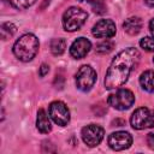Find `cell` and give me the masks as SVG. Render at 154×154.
<instances>
[{
	"label": "cell",
	"mask_w": 154,
	"mask_h": 154,
	"mask_svg": "<svg viewBox=\"0 0 154 154\" xmlns=\"http://www.w3.org/2000/svg\"><path fill=\"white\" fill-rule=\"evenodd\" d=\"M140 57V52L134 47H129L119 52L106 72L103 82L105 88L112 90L122 87L128 81L131 71L137 66Z\"/></svg>",
	"instance_id": "cell-1"
},
{
	"label": "cell",
	"mask_w": 154,
	"mask_h": 154,
	"mask_svg": "<svg viewBox=\"0 0 154 154\" xmlns=\"http://www.w3.org/2000/svg\"><path fill=\"white\" fill-rule=\"evenodd\" d=\"M13 54L20 61H30L38 52V38L34 34H24L13 45Z\"/></svg>",
	"instance_id": "cell-2"
},
{
	"label": "cell",
	"mask_w": 154,
	"mask_h": 154,
	"mask_svg": "<svg viewBox=\"0 0 154 154\" xmlns=\"http://www.w3.org/2000/svg\"><path fill=\"white\" fill-rule=\"evenodd\" d=\"M88 13L79 7H70L63 14V26L66 31L79 30L81 26L85 23Z\"/></svg>",
	"instance_id": "cell-3"
},
{
	"label": "cell",
	"mask_w": 154,
	"mask_h": 154,
	"mask_svg": "<svg viewBox=\"0 0 154 154\" xmlns=\"http://www.w3.org/2000/svg\"><path fill=\"white\" fill-rule=\"evenodd\" d=\"M135 102V95L129 89H119L116 93L111 94L107 99V103L118 109V111H125L129 109Z\"/></svg>",
	"instance_id": "cell-4"
},
{
	"label": "cell",
	"mask_w": 154,
	"mask_h": 154,
	"mask_svg": "<svg viewBox=\"0 0 154 154\" xmlns=\"http://www.w3.org/2000/svg\"><path fill=\"white\" fill-rule=\"evenodd\" d=\"M130 124L136 130L154 128V113L147 107H140L131 114Z\"/></svg>",
	"instance_id": "cell-5"
},
{
	"label": "cell",
	"mask_w": 154,
	"mask_h": 154,
	"mask_svg": "<svg viewBox=\"0 0 154 154\" xmlns=\"http://www.w3.org/2000/svg\"><path fill=\"white\" fill-rule=\"evenodd\" d=\"M96 82V72L90 65H82L76 73V87L82 91H89Z\"/></svg>",
	"instance_id": "cell-6"
},
{
	"label": "cell",
	"mask_w": 154,
	"mask_h": 154,
	"mask_svg": "<svg viewBox=\"0 0 154 154\" xmlns=\"http://www.w3.org/2000/svg\"><path fill=\"white\" fill-rule=\"evenodd\" d=\"M82 135V140L83 142L89 146V147H96L101 143V141L103 140V135H105V130L96 124H89L84 128H82L81 131Z\"/></svg>",
	"instance_id": "cell-7"
},
{
	"label": "cell",
	"mask_w": 154,
	"mask_h": 154,
	"mask_svg": "<svg viewBox=\"0 0 154 154\" xmlns=\"http://www.w3.org/2000/svg\"><path fill=\"white\" fill-rule=\"evenodd\" d=\"M48 113L53 122L60 126H65L70 122V111L61 101H53L48 107Z\"/></svg>",
	"instance_id": "cell-8"
},
{
	"label": "cell",
	"mask_w": 154,
	"mask_h": 154,
	"mask_svg": "<svg viewBox=\"0 0 154 154\" xmlns=\"http://www.w3.org/2000/svg\"><path fill=\"white\" fill-rule=\"evenodd\" d=\"M132 144V137L126 131L112 132L108 136V146L113 150H124Z\"/></svg>",
	"instance_id": "cell-9"
},
{
	"label": "cell",
	"mask_w": 154,
	"mask_h": 154,
	"mask_svg": "<svg viewBox=\"0 0 154 154\" xmlns=\"http://www.w3.org/2000/svg\"><path fill=\"white\" fill-rule=\"evenodd\" d=\"M116 24L111 19L99 20L91 29V32L97 38H109L116 35Z\"/></svg>",
	"instance_id": "cell-10"
},
{
	"label": "cell",
	"mask_w": 154,
	"mask_h": 154,
	"mask_svg": "<svg viewBox=\"0 0 154 154\" xmlns=\"http://www.w3.org/2000/svg\"><path fill=\"white\" fill-rule=\"evenodd\" d=\"M91 48V42L85 37H78L75 40L70 47V54L75 59H82L84 58Z\"/></svg>",
	"instance_id": "cell-11"
},
{
	"label": "cell",
	"mask_w": 154,
	"mask_h": 154,
	"mask_svg": "<svg viewBox=\"0 0 154 154\" xmlns=\"http://www.w3.org/2000/svg\"><path fill=\"white\" fill-rule=\"evenodd\" d=\"M124 31L131 36L137 35L142 29V19L140 17H130L123 23Z\"/></svg>",
	"instance_id": "cell-12"
},
{
	"label": "cell",
	"mask_w": 154,
	"mask_h": 154,
	"mask_svg": "<svg viewBox=\"0 0 154 154\" xmlns=\"http://www.w3.org/2000/svg\"><path fill=\"white\" fill-rule=\"evenodd\" d=\"M36 128L42 134H48L52 130V125H51V120L47 116V113L45 112V109H38L37 111V118H36Z\"/></svg>",
	"instance_id": "cell-13"
},
{
	"label": "cell",
	"mask_w": 154,
	"mask_h": 154,
	"mask_svg": "<svg viewBox=\"0 0 154 154\" xmlns=\"http://www.w3.org/2000/svg\"><path fill=\"white\" fill-rule=\"evenodd\" d=\"M140 84L143 90L154 93V70H147L140 76Z\"/></svg>",
	"instance_id": "cell-14"
},
{
	"label": "cell",
	"mask_w": 154,
	"mask_h": 154,
	"mask_svg": "<svg viewBox=\"0 0 154 154\" xmlns=\"http://www.w3.org/2000/svg\"><path fill=\"white\" fill-rule=\"evenodd\" d=\"M66 48V41L64 38H53L51 42V52L53 55L58 57L61 55L65 52Z\"/></svg>",
	"instance_id": "cell-15"
},
{
	"label": "cell",
	"mask_w": 154,
	"mask_h": 154,
	"mask_svg": "<svg viewBox=\"0 0 154 154\" xmlns=\"http://www.w3.org/2000/svg\"><path fill=\"white\" fill-rule=\"evenodd\" d=\"M17 31V28L13 23L11 22H6V23H2L1 24V28H0V32H1V38L5 41L10 37H12L14 35V32Z\"/></svg>",
	"instance_id": "cell-16"
},
{
	"label": "cell",
	"mask_w": 154,
	"mask_h": 154,
	"mask_svg": "<svg viewBox=\"0 0 154 154\" xmlns=\"http://www.w3.org/2000/svg\"><path fill=\"white\" fill-rule=\"evenodd\" d=\"M5 1L17 10H25L36 2V0H5Z\"/></svg>",
	"instance_id": "cell-17"
},
{
	"label": "cell",
	"mask_w": 154,
	"mask_h": 154,
	"mask_svg": "<svg viewBox=\"0 0 154 154\" xmlns=\"http://www.w3.org/2000/svg\"><path fill=\"white\" fill-rule=\"evenodd\" d=\"M113 47H114V43H113L112 41L106 40V41H102V42L97 43L95 49H96V52L100 53V54H107V53H109V52L113 49Z\"/></svg>",
	"instance_id": "cell-18"
},
{
	"label": "cell",
	"mask_w": 154,
	"mask_h": 154,
	"mask_svg": "<svg viewBox=\"0 0 154 154\" xmlns=\"http://www.w3.org/2000/svg\"><path fill=\"white\" fill-rule=\"evenodd\" d=\"M140 46H141L144 51H147V52H154V37L146 36V37L141 38Z\"/></svg>",
	"instance_id": "cell-19"
},
{
	"label": "cell",
	"mask_w": 154,
	"mask_h": 154,
	"mask_svg": "<svg viewBox=\"0 0 154 154\" xmlns=\"http://www.w3.org/2000/svg\"><path fill=\"white\" fill-rule=\"evenodd\" d=\"M91 7H93V11L99 13V14H102L106 12V5L103 2V0H93L91 2Z\"/></svg>",
	"instance_id": "cell-20"
},
{
	"label": "cell",
	"mask_w": 154,
	"mask_h": 154,
	"mask_svg": "<svg viewBox=\"0 0 154 154\" xmlns=\"http://www.w3.org/2000/svg\"><path fill=\"white\" fill-rule=\"evenodd\" d=\"M48 71H49V66H48L47 64H42L41 67H40V70H38L40 77H45V76L48 73Z\"/></svg>",
	"instance_id": "cell-21"
},
{
	"label": "cell",
	"mask_w": 154,
	"mask_h": 154,
	"mask_svg": "<svg viewBox=\"0 0 154 154\" xmlns=\"http://www.w3.org/2000/svg\"><path fill=\"white\" fill-rule=\"evenodd\" d=\"M147 143H148V147L150 149H154V134L153 132L147 135Z\"/></svg>",
	"instance_id": "cell-22"
},
{
	"label": "cell",
	"mask_w": 154,
	"mask_h": 154,
	"mask_svg": "<svg viewBox=\"0 0 154 154\" xmlns=\"http://www.w3.org/2000/svg\"><path fill=\"white\" fill-rule=\"evenodd\" d=\"M149 29H150V32H152V35L154 37V18L150 19V22H149Z\"/></svg>",
	"instance_id": "cell-23"
},
{
	"label": "cell",
	"mask_w": 154,
	"mask_h": 154,
	"mask_svg": "<svg viewBox=\"0 0 154 154\" xmlns=\"http://www.w3.org/2000/svg\"><path fill=\"white\" fill-rule=\"evenodd\" d=\"M146 5L149 6V7H154V0H144Z\"/></svg>",
	"instance_id": "cell-24"
},
{
	"label": "cell",
	"mask_w": 154,
	"mask_h": 154,
	"mask_svg": "<svg viewBox=\"0 0 154 154\" xmlns=\"http://www.w3.org/2000/svg\"><path fill=\"white\" fill-rule=\"evenodd\" d=\"M78 1H81V2H83V1H88V2H91L93 0H78Z\"/></svg>",
	"instance_id": "cell-25"
},
{
	"label": "cell",
	"mask_w": 154,
	"mask_h": 154,
	"mask_svg": "<svg viewBox=\"0 0 154 154\" xmlns=\"http://www.w3.org/2000/svg\"><path fill=\"white\" fill-rule=\"evenodd\" d=\"M153 63H154V58H153Z\"/></svg>",
	"instance_id": "cell-26"
}]
</instances>
